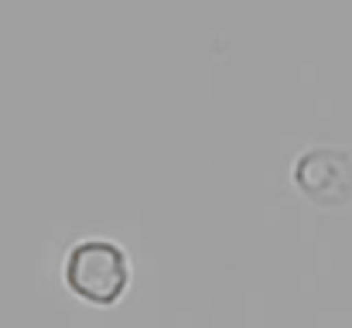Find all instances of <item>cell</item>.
Segmentation results:
<instances>
[{
    "mask_svg": "<svg viewBox=\"0 0 352 328\" xmlns=\"http://www.w3.org/2000/svg\"><path fill=\"white\" fill-rule=\"evenodd\" d=\"M65 281L79 298H86L93 305H113L126 287V256L120 246L107 243V239L79 243L69 253Z\"/></svg>",
    "mask_w": 352,
    "mask_h": 328,
    "instance_id": "cell-1",
    "label": "cell"
},
{
    "mask_svg": "<svg viewBox=\"0 0 352 328\" xmlns=\"http://www.w3.org/2000/svg\"><path fill=\"white\" fill-rule=\"evenodd\" d=\"M298 188L322 206H342L352 199V157L336 147L308 151L294 168Z\"/></svg>",
    "mask_w": 352,
    "mask_h": 328,
    "instance_id": "cell-2",
    "label": "cell"
}]
</instances>
